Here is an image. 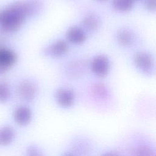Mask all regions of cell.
Listing matches in <instances>:
<instances>
[{
	"label": "cell",
	"instance_id": "1",
	"mask_svg": "<svg viewBox=\"0 0 156 156\" xmlns=\"http://www.w3.org/2000/svg\"><path fill=\"white\" fill-rule=\"evenodd\" d=\"M30 17L26 1L13 2L0 12V28L4 32L18 30Z\"/></svg>",
	"mask_w": 156,
	"mask_h": 156
},
{
	"label": "cell",
	"instance_id": "2",
	"mask_svg": "<svg viewBox=\"0 0 156 156\" xmlns=\"http://www.w3.org/2000/svg\"><path fill=\"white\" fill-rule=\"evenodd\" d=\"M133 62L136 68L144 74H151L154 70V58L148 52H136L133 57Z\"/></svg>",
	"mask_w": 156,
	"mask_h": 156
},
{
	"label": "cell",
	"instance_id": "3",
	"mask_svg": "<svg viewBox=\"0 0 156 156\" xmlns=\"http://www.w3.org/2000/svg\"><path fill=\"white\" fill-rule=\"evenodd\" d=\"M110 61L104 55L95 56L91 61L90 69L92 73L99 77L106 76L110 70Z\"/></svg>",
	"mask_w": 156,
	"mask_h": 156
},
{
	"label": "cell",
	"instance_id": "4",
	"mask_svg": "<svg viewBox=\"0 0 156 156\" xmlns=\"http://www.w3.org/2000/svg\"><path fill=\"white\" fill-rule=\"evenodd\" d=\"M17 58V55L13 51L0 46V74L12 67Z\"/></svg>",
	"mask_w": 156,
	"mask_h": 156
},
{
	"label": "cell",
	"instance_id": "5",
	"mask_svg": "<svg viewBox=\"0 0 156 156\" xmlns=\"http://www.w3.org/2000/svg\"><path fill=\"white\" fill-rule=\"evenodd\" d=\"M55 99L57 104L62 108H69L75 101L74 93L67 88H58L55 93Z\"/></svg>",
	"mask_w": 156,
	"mask_h": 156
},
{
	"label": "cell",
	"instance_id": "6",
	"mask_svg": "<svg viewBox=\"0 0 156 156\" xmlns=\"http://www.w3.org/2000/svg\"><path fill=\"white\" fill-rule=\"evenodd\" d=\"M37 94V88L35 84L29 80H24L18 87V94L20 99L26 102L34 100Z\"/></svg>",
	"mask_w": 156,
	"mask_h": 156
},
{
	"label": "cell",
	"instance_id": "7",
	"mask_svg": "<svg viewBox=\"0 0 156 156\" xmlns=\"http://www.w3.org/2000/svg\"><path fill=\"white\" fill-rule=\"evenodd\" d=\"M69 49L68 43L63 40H58L49 44L44 49V54L52 57H60L64 55Z\"/></svg>",
	"mask_w": 156,
	"mask_h": 156
},
{
	"label": "cell",
	"instance_id": "8",
	"mask_svg": "<svg viewBox=\"0 0 156 156\" xmlns=\"http://www.w3.org/2000/svg\"><path fill=\"white\" fill-rule=\"evenodd\" d=\"M13 119L19 126H25L30 123L32 119V111L29 107L26 105L17 107L13 112Z\"/></svg>",
	"mask_w": 156,
	"mask_h": 156
},
{
	"label": "cell",
	"instance_id": "9",
	"mask_svg": "<svg viewBox=\"0 0 156 156\" xmlns=\"http://www.w3.org/2000/svg\"><path fill=\"white\" fill-rule=\"evenodd\" d=\"M66 38L67 41L72 44H81L85 41L87 35L85 30L82 27L73 26L67 30Z\"/></svg>",
	"mask_w": 156,
	"mask_h": 156
},
{
	"label": "cell",
	"instance_id": "10",
	"mask_svg": "<svg viewBox=\"0 0 156 156\" xmlns=\"http://www.w3.org/2000/svg\"><path fill=\"white\" fill-rule=\"evenodd\" d=\"M117 43L121 46L129 48L132 46L135 40L134 33L128 28H121L116 33Z\"/></svg>",
	"mask_w": 156,
	"mask_h": 156
},
{
	"label": "cell",
	"instance_id": "11",
	"mask_svg": "<svg viewBox=\"0 0 156 156\" xmlns=\"http://www.w3.org/2000/svg\"><path fill=\"white\" fill-rule=\"evenodd\" d=\"M101 20L94 13L87 14L82 20V26L83 29L89 32H95L100 27Z\"/></svg>",
	"mask_w": 156,
	"mask_h": 156
},
{
	"label": "cell",
	"instance_id": "12",
	"mask_svg": "<svg viewBox=\"0 0 156 156\" xmlns=\"http://www.w3.org/2000/svg\"><path fill=\"white\" fill-rule=\"evenodd\" d=\"M15 137V131L10 126H4L0 127V146H7L10 144Z\"/></svg>",
	"mask_w": 156,
	"mask_h": 156
},
{
	"label": "cell",
	"instance_id": "13",
	"mask_svg": "<svg viewBox=\"0 0 156 156\" xmlns=\"http://www.w3.org/2000/svg\"><path fill=\"white\" fill-rule=\"evenodd\" d=\"M134 1V0H113L112 6L118 12H128L133 8Z\"/></svg>",
	"mask_w": 156,
	"mask_h": 156
},
{
	"label": "cell",
	"instance_id": "14",
	"mask_svg": "<svg viewBox=\"0 0 156 156\" xmlns=\"http://www.w3.org/2000/svg\"><path fill=\"white\" fill-rule=\"evenodd\" d=\"M135 156H155L154 150L149 146L141 144L138 146L135 150Z\"/></svg>",
	"mask_w": 156,
	"mask_h": 156
},
{
	"label": "cell",
	"instance_id": "15",
	"mask_svg": "<svg viewBox=\"0 0 156 156\" xmlns=\"http://www.w3.org/2000/svg\"><path fill=\"white\" fill-rule=\"evenodd\" d=\"M30 16L37 14L42 7V4L40 0H27L26 1Z\"/></svg>",
	"mask_w": 156,
	"mask_h": 156
},
{
	"label": "cell",
	"instance_id": "16",
	"mask_svg": "<svg viewBox=\"0 0 156 156\" xmlns=\"http://www.w3.org/2000/svg\"><path fill=\"white\" fill-rule=\"evenodd\" d=\"M10 96V89L5 82H0V103H5Z\"/></svg>",
	"mask_w": 156,
	"mask_h": 156
},
{
	"label": "cell",
	"instance_id": "17",
	"mask_svg": "<svg viewBox=\"0 0 156 156\" xmlns=\"http://www.w3.org/2000/svg\"><path fill=\"white\" fill-rule=\"evenodd\" d=\"M93 93L96 97L103 99L107 97L108 90L104 85L102 83H96L93 87Z\"/></svg>",
	"mask_w": 156,
	"mask_h": 156
},
{
	"label": "cell",
	"instance_id": "18",
	"mask_svg": "<svg viewBox=\"0 0 156 156\" xmlns=\"http://www.w3.org/2000/svg\"><path fill=\"white\" fill-rule=\"evenodd\" d=\"M26 156H44L41 151L35 146H30L27 148Z\"/></svg>",
	"mask_w": 156,
	"mask_h": 156
},
{
	"label": "cell",
	"instance_id": "19",
	"mask_svg": "<svg viewBox=\"0 0 156 156\" xmlns=\"http://www.w3.org/2000/svg\"><path fill=\"white\" fill-rule=\"evenodd\" d=\"M145 8L151 12H155L156 10L155 0H146L144 2Z\"/></svg>",
	"mask_w": 156,
	"mask_h": 156
},
{
	"label": "cell",
	"instance_id": "20",
	"mask_svg": "<svg viewBox=\"0 0 156 156\" xmlns=\"http://www.w3.org/2000/svg\"><path fill=\"white\" fill-rule=\"evenodd\" d=\"M101 156H120V155L115 151H108L102 154Z\"/></svg>",
	"mask_w": 156,
	"mask_h": 156
},
{
	"label": "cell",
	"instance_id": "21",
	"mask_svg": "<svg viewBox=\"0 0 156 156\" xmlns=\"http://www.w3.org/2000/svg\"><path fill=\"white\" fill-rule=\"evenodd\" d=\"M62 156H76V155L71 152H66V153H64L62 155Z\"/></svg>",
	"mask_w": 156,
	"mask_h": 156
},
{
	"label": "cell",
	"instance_id": "22",
	"mask_svg": "<svg viewBox=\"0 0 156 156\" xmlns=\"http://www.w3.org/2000/svg\"><path fill=\"white\" fill-rule=\"evenodd\" d=\"M96 1H107V0H96Z\"/></svg>",
	"mask_w": 156,
	"mask_h": 156
},
{
	"label": "cell",
	"instance_id": "23",
	"mask_svg": "<svg viewBox=\"0 0 156 156\" xmlns=\"http://www.w3.org/2000/svg\"><path fill=\"white\" fill-rule=\"evenodd\" d=\"M134 1H138V0H134Z\"/></svg>",
	"mask_w": 156,
	"mask_h": 156
}]
</instances>
